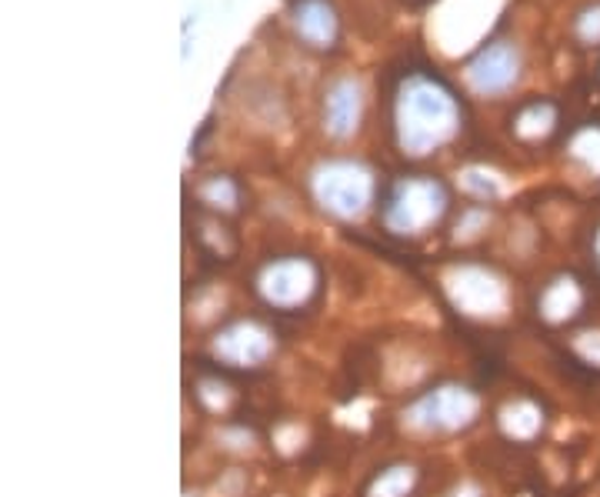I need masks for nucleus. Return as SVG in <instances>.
Instances as JSON below:
<instances>
[]
</instances>
